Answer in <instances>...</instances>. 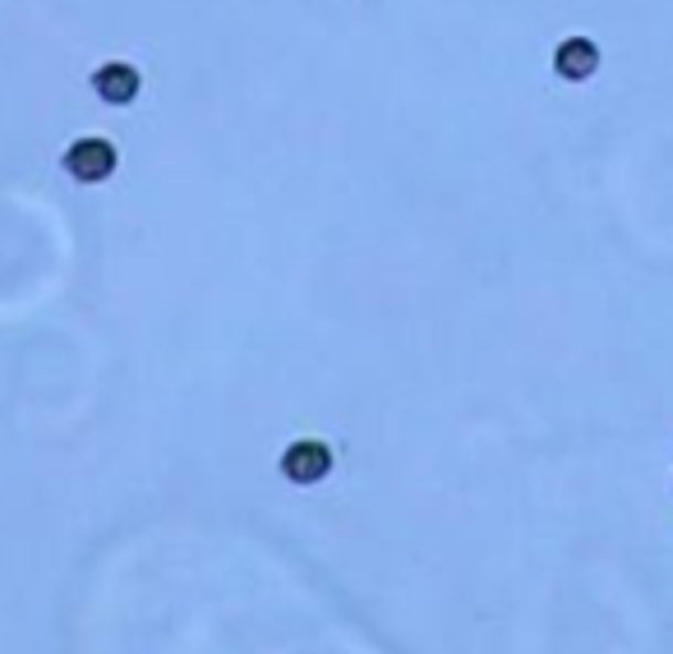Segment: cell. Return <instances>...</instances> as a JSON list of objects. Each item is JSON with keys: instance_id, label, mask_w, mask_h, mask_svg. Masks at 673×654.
<instances>
[{"instance_id": "cell-4", "label": "cell", "mask_w": 673, "mask_h": 654, "mask_svg": "<svg viewBox=\"0 0 673 654\" xmlns=\"http://www.w3.org/2000/svg\"><path fill=\"white\" fill-rule=\"evenodd\" d=\"M554 69L567 78V84H581V78H590L595 69H600V46H595L590 37H567L554 51Z\"/></svg>"}, {"instance_id": "cell-3", "label": "cell", "mask_w": 673, "mask_h": 654, "mask_svg": "<svg viewBox=\"0 0 673 654\" xmlns=\"http://www.w3.org/2000/svg\"><path fill=\"white\" fill-rule=\"evenodd\" d=\"M139 88H143L139 69L125 65V61H111V65L93 69V93H97L102 101H111V107H129V101L139 97Z\"/></svg>"}, {"instance_id": "cell-2", "label": "cell", "mask_w": 673, "mask_h": 654, "mask_svg": "<svg viewBox=\"0 0 673 654\" xmlns=\"http://www.w3.org/2000/svg\"><path fill=\"white\" fill-rule=\"evenodd\" d=\"M328 470H332V452L319 438H300L281 452V475H287L291 484H319Z\"/></svg>"}, {"instance_id": "cell-1", "label": "cell", "mask_w": 673, "mask_h": 654, "mask_svg": "<svg viewBox=\"0 0 673 654\" xmlns=\"http://www.w3.org/2000/svg\"><path fill=\"white\" fill-rule=\"evenodd\" d=\"M116 162H120L116 143L111 139H97V135L70 143V152H65V171L79 180V185H97V180H107L116 171Z\"/></svg>"}]
</instances>
